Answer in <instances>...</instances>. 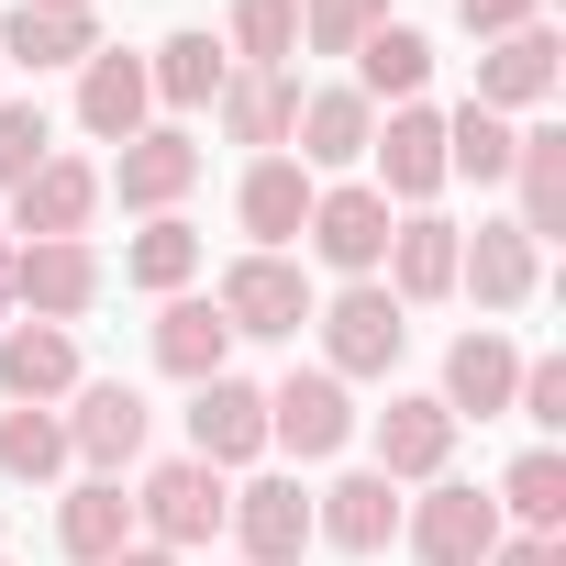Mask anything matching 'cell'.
<instances>
[{"label":"cell","mask_w":566,"mask_h":566,"mask_svg":"<svg viewBox=\"0 0 566 566\" xmlns=\"http://www.w3.org/2000/svg\"><path fill=\"white\" fill-rule=\"evenodd\" d=\"M211 312L233 323V345H290L301 323H312V266L301 255H233L222 266V290H211Z\"/></svg>","instance_id":"obj_1"},{"label":"cell","mask_w":566,"mask_h":566,"mask_svg":"<svg viewBox=\"0 0 566 566\" xmlns=\"http://www.w3.org/2000/svg\"><path fill=\"white\" fill-rule=\"evenodd\" d=\"M312 323H323V367L356 389V378H389L400 356H411V312L378 290V277H345V301H312Z\"/></svg>","instance_id":"obj_2"},{"label":"cell","mask_w":566,"mask_h":566,"mask_svg":"<svg viewBox=\"0 0 566 566\" xmlns=\"http://www.w3.org/2000/svg\"><path fill=\"white\" fill-rule=\"evenodd\" d=\"M222 522H233V478H211L200 455H167V467H145V489H134V533H145V544H167V555H200Z\"/></svg>","instance_id":"obj_3"},{"label":"cell","mask_w":566,"mask_h":566,"mask_svg":"<svg viewBox=\"0 0 566 566\" xmlns=\"http://www.w3.org/2000/svg\"><path fill=\"white\" fill-rule=\"evenodd\" d=\"M500 533H511V522H500V500H489V489H467V478H433V489L400 511V544H411L422 566H489V555H500Z\"/></svg>","instance_id":"obj_4"},{"label":"cell","mask_w":566,"mask_h":566,"mask_svg":"<svg viewBox=\"0 0 566 566\" xmlns=\"http://www.w3.org/2000/svg\"><path fill=\"white\" fill-rule=\"evenodd\" d=\"M266 444L301 455V467L345 455V444H356V389H345L334 367H290V378L266 389Z\"/></svg>","instance_id":"obj_5"},{"label":"cell","mask_w":566,"mask_h":566,"mask_svg":"<svg viewBox=\"0 0 566 566\" xmlns=\"http://www.w3.org/2000/svg\"><path fill=\"white\" fill-rule=\"evenodd\" d=\"M367 189H378L389 211H422V200L444 189V112H433V101L378 112V134H367Z\"/></svg>","instance_id":"obj_6"},{"label":"cell","mask_w":566,"mask_h":566,"mask_svg":"<svg viewBox=\"0 0 566 566\" xmlns=\"http://www.w3.org/2000/svg\"><path fill=\"white\" fill-rule=\"evenodd\" d=\"M389 222H400V211H389L367 178H323V189H312L301 244H312L334 277H378V266H389Z\"/></svg>","instance_id":"obj_7"},{"label":"cell","mask_w":566,"mask_h":566,"mask_svg":"<svg viewBox=\"0 0 566 566\" xmlns=\"http://www.w3.org/2000/svg\"><path fill=\"white\" fill-rule=\"evenodd\" d=\"M56 422H67V455H78L90 478H123V467L145 455V433H156V411H145L134 378H78Z\"/></svg>","instance_id":"obj_8"},{"label":"cell","mask_w":566,"mask_h":566,"mask_svg":"<svg viewBox=\"0 0 566 566\" xmlns=\"http://www.w3.org/2000/svg\"><path fill=\"white\" fill-rule=\"evenodd\" d=\"M200 189V145H189V123H145L134 145H112V167H101V200H123V211H178Z\"/></svg>","instance_id":"obj_9"},{"label":"cell","mask_w":566,"mask_h":566,"mask_svg":"<svg viewBox=\"0 0 566 566\" xmlns=\"http://www.w3.org/2000/svg\"><path fill=\"white\" fill-rule=\"evenodd\" d=\"M101 290L112 277L90 244H12V266H0V301H23V323H78Z\"/></svg>","instance_id":"obj_10"},{"label":"cell","mask_w":566,"mask_h":566,"mask_svg":"<svg viewBox=\"0 0 566 566\" xmlns=\"http://www.w3.org/2000/svg\"><path fill=\"white\" fill-rule=\"evenodd\" d=\"M189 455H200L211 478L255 467V455H266V389H255V378H233V367H222V378H200V389H189Z\"/></svg>","instance_id":"obj_11"},{"label":"cell","mask_w":566,"mask_h":566,"mask_svg":"<svg viewBox=\"0 0 566 566\" xmlns=\"http://www.w3.org/2000/svg\"><path fill=\"white\" fill-rule=\"evenodd\" d=\"M222 533L244 544V566H301V555H312V489H301L290 467H266V478L233 489V522H222Z\"/></svg>","instance_id":"obj_12"},{"label":"cell","mask_w":566,"mask_h":566,"mask_svg":"<svg viewBox=\"0 0 566 566\" xmlns=\"http://www.w3.org/2000/svg\"><path fill=\"white\" fill-rule=\"evenodd\" d=\"M444 467H455V411L433 389H389V411H378V478L389 489H433Z\"/></svg>","instance_id":"obj_13"},{"label":"cell","mask_w":566,"mask_h":566,"mask_svg":"<svg viewBox=\"0 0 566 566\" xmlns=\"http://www.w3.org/2000/svg\"><path fill=\"white\" fill-rule=\"evenodd\" d=\"M400 489L378 478V467H345L334 489H312V544H334V555H389L400 544Z\"/></svg>","instance_id":"obj_14"},{"label":"cell","mask_w":566,"mask_h":566,"mask_svg":"<svg viewBox=\"0 0 566 566\" xmlns=\"http://www.w3.org/2000/svg\"><path fill=\"white\" fill-rule=\"evenodd\" d=\"M90 211H101V167L90 156H45L12 189V233L23 244H90Z\"/></svg>","instance_id":"obj_15"},{"label":"cell","mask_w":566,"mask_h":566,"mask_svg":"<svg viewBox=\"0 0 566 566\" xmlns=\"http://www.w3.org/2000/svg\"><path fill=\"white\" fill-rule=\"evenodd\" d=\"M511 389H522V345H511L500 323H478V334L444 345V389H433V400L455 411V433H467V422H500Z\"/></svg>","instance_id":"obj_16"},{"label":"cell","mask_w":566,"mask_h":566,"mask_svg":"<svg viewBox=\"0 0 566 566\" xmlns=\"http://www.w3.org/2000/svg\"><path fill=\"white\" fill-rule=\"evenodd\" d=\"M211 123H222V145H244V156H290L301 78H290V67H233V78L211 90Z\"/></svg>","instance_id":"obj_17"},{"label":"cell","mask_w":566,"mask_h":566,"mask_svg":"<svg viewBox=\"0 0 566 566\" xmlns=\"http://www.w3.org/2000/svg\"><path fill=\"white\" fill-rule=\"evenodd\" d=\"M533 277H544V244H533L522 222H478V233H455V290H467L478 312H522Z\"/></svg>","instance_id":"obj_18"},{"label":"cell","mask_w":566,"mask_h":566,"mask_svg":"<svg viewBox=\"0 0 566 566\" xmlns=\"http://www.w3.org/2000/svg\"><path fill=\"white\" fill-rule=\"evenodd\" d=\"M555 78H566V56H555V23H522V34H500V45L478 56V90H467V101L511 123V112H544V101H555Z\"/></svg>","instance_id":"obj_19"},{"label":"cell","mask_w":566,"mask_h":566,"mask_svg":"<svg viewBox=\"0 0 566 566\" xmlns=\"http://www.w3.org/2000/svg\"><path fill=\"white\" fill-rule=\"evenodd\" d=\"M312 167L301 156H244V189H233V222L255 233V255H290L301 244V222H312Z\"/></svg>","instance_id":"obj_20"},{"label":"cell","mask_w":566,"mask_h":566,"mask_svg":"<svg viewBox=\"0 0 566 566\" xmlns=\"http://www.w3.org/2000/svg\"><path fill=\"white\" fill-rule=\"evenodd\" d=\"M145 123H156L145 56H134V45H101V56L78 67V134H90V145H134Z\"/></svg>","instance_id":"obj_21"},{"label":"cell","mask_w":566,"mask_h":566,"mask_svg":"<svg viewBox=\"0 0 566 566\" xmlns=\"http://www.w3.org/2000/svg\"><path fill=\"white\" fill-rule=\"evenodd\" d=\"M78 389V334L67 323H12L0 334V400L12 411H56Z\"/></svg>","instance_id":"obj_22"},{"label":"cell","mask_w":566,"mask_h":566,"mask_svg":"<svg viewBox=\"0 0 566 566\" xmlns=\"http://www.w3.org/2000/svg\"><path fill=\"white\" fill-rule=\"evenodd\" d=\"M367 134H378V112L356 101V78H334V90H301V123H290V145H301V167H312V178H345V167H367Z\"/></svg>","instance_id":"obj_23"},{"label":"cell","mask_w":566,"mask_h":566,"mask_svg":"<svg viewBox=\"0 0 566 566\" xmlns=\"http://www.w3.org/2000/svg\"><path fill=\"white\" fill-rule=\"evenodd\" d=\"M378 290H389L400 312L455 301V222H444V211H400V222H389V277H378Z\"/></svg>","instance_id":"obj_24"},{"label":"cell","mask_w":566,"mask_h":566,"mask_svg":"<svg viewBox=\"0 0 566 566\" xmlns=\"http://www.w3.org/2000/svg\"><path fill=\"white\" fill-rule=\"evenodd\" d=\"M134 544V500H123V478H78L67 500H56V555L67 566H112Z\"/></svg>","instance_id":"obj_25"},{"label":"cell","mask_w":566,"mask_h":566,"mask_svg":"<svg viewBox=\"0 0 566 566\" xmlns=\"http://www.w3.org/2000/svg\"><path fill=\"white\" fill-rule=\"evenodd\" d=\"M233 78V56H222V34L211 23H178L156 56H145V90L167 101V112H211V90Z\"/></svg>","instance_id":"obj_26"},{"label":"cell","mask_w":566,"mask_h":566,"mask_svg":"<svg viewBox=\"0 0 566 566\" xmlns=\"http://www.w3.org/2000/svg\"><path fill=\"white\" fill-rule=\"evenodd\" d=\"M422 78H433V34H422V23H378V34L356 45V101H367V112L422 101Z\"/></svg>","instance_id":"obj_27"},{"label":"cell","mask_w":566,"mask_h":566,"mask_svg":"<svg viewBox=\"0 0 566 566\" xmlns=\"http://www.w3.org/2000/svg\"><path fill=\"white\" fill-rule=\"evenodd\" d=\"M511 189H522V233L555 244V233H566V123H522V145H511Z\"/></svg>","instance_id":"obj_28"},{"label":"cell","mask_w":566,"mask_h":566,"mask_svg":"<svg viewBox=\"0 0 566 566\" xmlns=\"http://www.w3.org/2000/svg\"><path fill=\"white\" fill-rule=\"evenodd\" d=\"M156 367H167V378H189V389H200V378H222V367H233V323H222L200 290H178V301L156 312Z\"/></svg>","instance_id":"obj_29"},{"label":"cell","mask_w":566,"mask_h":566,"mask_svg":"<svg viewBox=\"0 0 566 566\" xmlns=\"http://www.w3.org/2000/svg\"><path fill=\"white\" fill-rule=\"evenodd\" d=\"M101 56V23L90 12H23V0H12V12H0V67H90Z\"/></svg>","instance_id":"obj_30"},{"label":"cell","mask_w":566,"mask_h":566,"mask_svg":"<svg viewBox=\"0 0 566 566\" xmlns=\"http://www.w3.org/2000/svg\"><path fill=\"white\" fill-rule=\"evenodd\" d=\"M511 145H522V123H500V112H478V101H455V112H444V178L500 189V178H511Z\"/></svg>","instance_id":"obj_31"},{"label":"cell","mask_w":566,"mask_h":566,"mask_svg":"<svg viewBox=\"0 0 566 566\" xmlns=\"http://www.w3.org/2000/svg\"><path fill=\"white\" fill-rule=\"evenodd\" d=\"M489 500H500V522H511V533H555V522H566V455H555V444L511 455V478H500Z\"/></svg>","instance_id":"obj_32"},{"label":"cell","mask_w":566,"mask_h":566,"mask_svg":"<svg viewBox=\"0 0 566 566\" xmlns=\"http://www.w3.org/2000/svg\"><path fill=\"white\" fill-rule=\"evenodd\" d=\"M123 277H134V290H156V301H178L189 277H200V233H189L178 211H156V222L123 244Z\"/></svg>","instance_id":"obj_33"},{"label":"cell","mask_w":566,"mask_h":566,"mask_svg":"<svg viewBox=\"0 0 566 566\" xmlns=\"http://www.w3.org/2000/svg\"><path fill=\"white\" fill-rule=\"evenodd\" d=\"M67 467L78 455H67V422L56 411H0V478H12V489H45Z\"/></svg>","instance_id":"obj_34"},{"label":"cell","mask_w":566,"mask_h":566,"mask_svg":"<svg viewBox=\"0 0 566 566\" xmlns=\"http://www.w3.org/2000/svg\"><path fill=\"white\" fill-rule=\"evenodd\" d=\"M222 56H233V67H290V56H301V0H233Z\"/></svg>","instance_id":"obj_35"},{"label":"cell","mask_w":566,"mask_h":566,"mask_svg":"<svg viewBox=\"0 0 566 566\" xmlns=\"http://www.w3.org/2000/svg\"><path fill=\"white\" fill-rule=\"evenodd\" d=\"M378 23H389V0H301V45L312 56H356Z\"/></svg>","instance_id":"obj_36"},{"label":"cell","mask_w":566,"mask_h":566,"mask_svg":"<svg viewBox=\"0 0 566 566\" xmlns=\"http://www.w3.org/2000/svg\"><path fill=\"white\" fill-rule=\"evenodd\" d=\"M45 156H56V123H45V101H0V189H23Z\"/></svg>","instance_id":"obj_37"},{"label":"cell","mask_w":566,"mask_h":566,"mask_svg":"<svg viewBox=\"0 0 566 566\" xmlns=\"http://www.w3.org/2000/svg\"><path fill=\"white\" fill-rule=\"evenodd\" d=\"M511 411H522L533 433H555V422H566V356H522V389H511Z\"/></svg>","instance_id":"obj_38"},{"label":"cell","mask_w":566,"mask_h":566,"mask_svg":"<svg viewBox=\"0 0 566 566\" xmlns=\"http://www.w3.org/2000/svg\"><path fill=\"white\" fill-rule=\"evenodd\" d=\"M455 23H467L478 45H500V34H522V23H544V0H455Z\"/></svg>","instance_id":"obj_39"},{"label":"cell","mask_w":566,"mask_h":566,"mask_svg":"<svg viewBox=\"0 0 566 566\" xmlns=\"http://www.w3.org/2000/svg\"><path fill=\"white\" fill-rule=\"evenodd\" d=\"M489 566H566V544H555V533H500Z\"/></svg>","instance_id":"obj_40"},{"label":"cell","mask_w":566,"mask_h":566,"mask_svg":"<svg viewBox=\"0 0 566 566\" xmlns=\"http://www.w3.org/2000/svg\"><path fill=\"white\" fill-rule=\"evenodd\" d=\"M112 566H189V555H167V544H145V533H134V544H123Z\"/></svg>","instance_id":"obj_41"},{"label":"cell","mask_w":566,"mask_h":566,"mask_svg":"<svg viewBox=\"0 0 566 566\" xmlns=\"http://www.w3.org/2000/svg\"><path fill=\"white\" fill-rule=\"evenodd\" d=\"M23 12H90V0H23Z\"/></svg>","instance_id":"obj_42"},{"label":"cell","mask_w":566,"mask_h":566,"mask_svg":"<svg viewBox=\"0 0 566 566\" xmlns=\"http://www.w3.org/2000/svg\"><path fill=\"white\" fill-rule=\"evenodd\" d=\"M0 544H12V511H0Z\"/></svg>","instance_id":"obj_43"}]
</instances>
